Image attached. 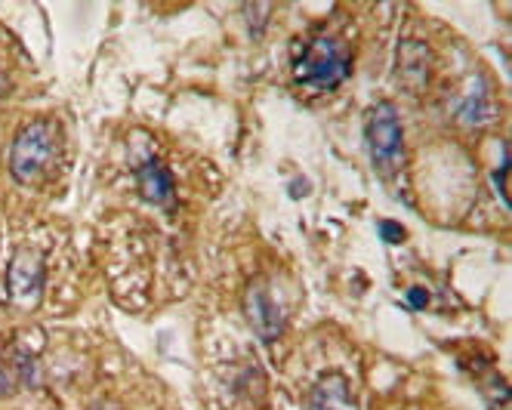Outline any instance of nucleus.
Wrapping results in <instances>:
<instances>
[{"mask_svg":"<svg viewBox=\"0 0 512 410\" xmlns=\"http://www.w3.org/2000/svg\"><path fill=\"white\" fill-rule=\"evenodd\" d=\"M59 148V127L53 121H31L19 130L13 152H10V173L22 185L41 182L56 158Z\"/></svg>","mask_w":512,"mask_h":410,"instance_id":"nucleus-1","label":"nucleus"},{"mask_svg":"<svg viewBox=\"0 0 512 410\" xmlns=\"http://www.w3.org/2000/svg\"><path fill=\"white\" fill-rule=\"evenodd\" d=\"M349 74V53L337 37H312L294 59V78L306 87L334 90Z\"/></svg>","mask_w":512,"mask_h":410,"instance_id":"nucleus-2","label":"nucleus"},{"mask_svg":"<svg viewBox=\"0 0 512 410\" xmlns=\"http://www.w3.org/2000/svg\"><path fill=\"white\" fill-rule=\"evenodd\" d=\"M364 139H368L371 148V161L383 176H395L405 167V133H401V121L392 102H377L368 111Z\"/></svg>","mask_w":512,"mask_h":410,"instance_id":"nucleus-3","label":"nucleus"},{"mask_svg":"<svg viewBox=\"0 0 512 410\" xmlns=\"http://www.w3.org/2000/svg\"><path fill=\"white\" fill-rule=\"evenodd\" d=\"M7 284H10V296L19 306H34L44 293V256L38 250L22 247L7 272Z\"/></svg>","mask_w":512,"mask_h":410,"instance_id":"nucleus-4","label":"nucleus"},{"mask_svg":"<svg viewBox=\"0 0 512 410\" xmlns=\"http://www.w3.org/2000/svg\"><path fill=\"white\" fill-rule=\"evenodd\" d=\"M244 312H247V321H250V327L256 330V337H260V340L272 343V340L281 337V330H284L281 309H278V303L272 300V296L266 293L263 284H253L247 290Z\"/></svg>","mask_w":512,"mask_h":410,"instance_id":"nucleus-5","label":"nucleus"},{"mask_svg":"<svg viewBox=\"0 0 512 410\" xmlns=\"http://www.w3.org/2000/svg\"><path fill=\"white\" fill-rule=\"evenodd\" d=\"M306 410H358V398L343 374H324L312 386Z\"/></svg>","mask_w":512,"mask_h":410,"instance_id":"nucleus-6","label":"nucleus"},{"mask_svg":"<svg viewBox=\"0 0 512 410\" xmlns=\"http://www.w3.org/2000/svg\"><path fill=\"white\" fill-rule=\"evenodd\" d=\"M136 182H139V192L145 201H152L158 207L173 204V176L158 158H149L136 167Z\"/></svg>","mask_w":512,"mask_h":410,"instance_id":"nucleus-7","label":"nucleus"},{"mask_svg":"<svg viewBox=\"0 0 512 410\" xmlns=\"http://www.w3.org/2000/svg\"><path fill=\"white\" fill-rule=\"evenodd\" d=\"M494 115V102L485 78H472L466 93L457 99V118L463 127H485L488 118Z\"/></svg>","mask_w":512,"mask_h":410,"instance_id":"nucleus-8","label":"nucleus"},{"mask_svg":"<svg viewBox=\"0 0 512 410\" xmlns=\"http://www.w3.org/2000/svg\"><path fill=\"white\" fill-rule=\"evenodd\" d=\"M506 173H509V155L503 152V164H500V170H497V173H491V179H494V185H497V198H500V204H503V207H509V192H506Z\"/></svg>","mask_w":512,"mask_h":410,"instance_id":"nucleus-9","label":"nucleus"},{"mask_svg":"<svg viewBox=\"0 0 512 410\" xmlns=\"http://www.w3.org/2000/svg\"><path fill=\"white\" fill-rule=\"evenodd\" d=\"M380 232H383L386 241H405V229H401V226H392V222H383Z\"/></svg>","mask_w":512,"mask_h":410,"instance_id":"nucleus-10","label":"nucleus"},{"mask_svg":"<svg viewBox=\"0 0 512 410\" xmlns=\"http://www.w3.org/2000/svg\"><path fill=\"white\" fill-rule=\"evenodd\" d=\"M408 296H411V306H414V309H426L429 293H426L423 287H411V293H408Z\"/></svg>","mask_w":512,"mask_h":410,"instance_id":"nucleus-11","label":"nucleus"},{"mask_svg":"<svg viewBox=\"0 0 512 410\" xmlns=\"http://www.w3.org/2000/svg\"><path fill=\"white\" fill-rule=\"evenodd\" d=\"M10 392V377H7V364L4 358H0V395H7Z\"/></svg>","mask_w":512,"mask_h":410,"instance_id":"nucleus-12","label":"nucleus"}]
</instances>
